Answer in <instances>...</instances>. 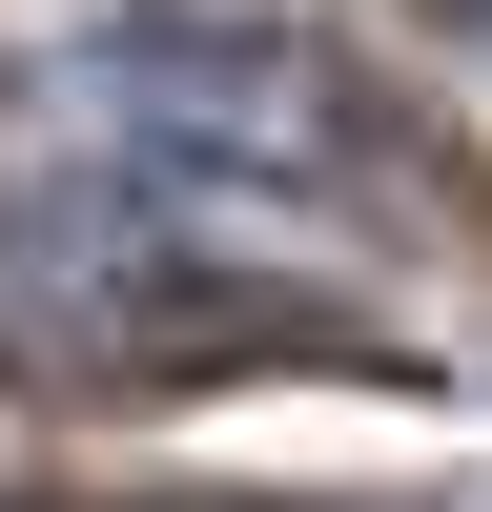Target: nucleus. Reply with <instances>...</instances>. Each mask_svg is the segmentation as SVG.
<instances>
[{"label":"nucleus","mask_w":492,"mask_h":512,"mask_svg":"<svg viewBox=\"0 0 492 512\" xmlns=\"http://www.w3.org/2000/svg\"><path fill=\"white\" fill-rule=\"evenodd\" d=\"M82 123L144 144V164H226V185H328V164H349V103H328L287 41H226V21L82 41Z\"/></svg>","instance_id":"f257e3e1"}]
</instances>
